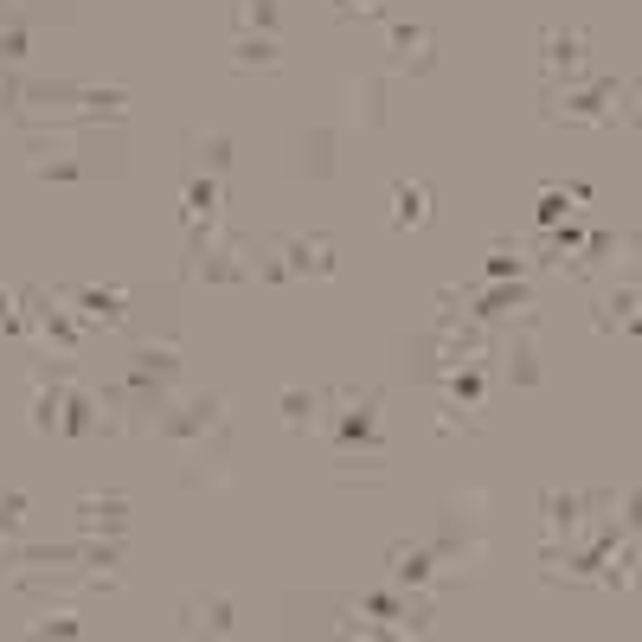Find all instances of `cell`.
I'll return each instance as SVG.
<instances>
[{
	"mask_svg": "<svg viewBox=\"0 0 642 642\" xmlns=\"http://www.w3.org/2000/svg\"><path fill=\"white\" fill-rule=\"evenodd\" d=\"M110 527L123 533V501L116 495H90L84 501V533H110Z\"/></svg>",
	"mask_w": 642,
	"mask_h": 642,
	"instance_id": "1",
	"label": "cell"
},
{
	"mask_svg": "<svg viewBox=\"0 0 642 642\" xmlns=\"http://www.w3.org/2000/svg\"><path fill=\"white\" fill-rule=\"evenodd\" d=\"M597 328H637V289H610L597 309Z\"/></svg>",
	"mask_w": 642,
	"mask_h": 642,
	"instance_id": "2",
	"label": "cell"
},
{
	"mask_svg": "<svg viewBox=\"0 0 642 642\" xmlns=\"http://www.w3.org/2000/svg\"><path fill=\"white\" fill-rule=\"evenodd\" d=\"M187 630H231V604H193Z\"/></svg>",
	"mask_w": 642,
	"mask_h": 642,
	"instance_id": "3",
	"label": "cell"
},
{
	"mask_svg": "<svg viewBox=\"0 0 642 642\" xmlns=\"http://www.w3.org/2000/svg\"><path fill=\"white\" fill-rule=\"evenodd\" d=\"M418 218H430V193H418V187H399V225H418Z\"/></svg>",
	"mask_w": 642,
	"mask_h": 642,
	"instance_id": "4",
	"label": "cell"
},
{
	"mask_svg": "<svg viewBox=\"0 0 642 642\" xmlns=\"http://www.w3.org/2000/svg\"><path fill=\"white\" fill-rule=\"evenodd\" d=\"M399 65H430V39H418V33H399Z\"/></svg>",
	"mask_w": 642,
	"mask_h": 642,
	"instance_id": "5",
	"label": "cell"
}]
</instances>
